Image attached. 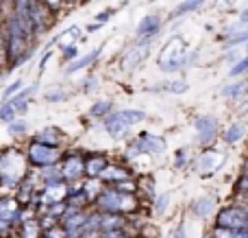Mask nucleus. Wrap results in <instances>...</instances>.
<instances>
[{
  "label": "nucleus",
  "mask_w": 248,
  "mask_h": 238,
  "mask_svg": "<svg viewBox=\"0 0 248 238\" xmlns=\"http://www.w3.org/2000/svg\"><path fill=\"white\" fill-rule=\"evenodd\" d=\"M159 64L166 72H174L181 70L185 64V42L181 37H174L163 46L161 55H159Z\"/></svg>",
  "instance_id": "f257e3e1"
},
{
  "label": "nucleus",
  "mask_w": 248,
  "mask_h": 238,
  "mask_svg": "<svg viewBox=\"0 0 248 238\" xmlns=\"http://www.w3.org/2000/svg\"><path fill=\"white\" fill-rule=\"evenodd\" d=\"M0 173H2L4 182H17L24 175V160L20 153L7 151L0 160Z\"/></svg>",
  "instance_id": "f03ea898"
},
{
  "label": "nucleus",
  "mask_w": 248,
  "mask_h": 238,
  "mask_svg": "<svg viewBox=\"0 0 248 238\" xmlns=\"http://www.w3.org/2000/svg\"><path fill=\"white\" fill-rule=\"evenodd\" d=\"M218 227H227V230H246L248 219H246L244 210H240V208L222 210L218 217Z\"/></svg>",
  "instance_id": "7ed1b4c3"
},
{
  "label": "nucleus",
  "mask_w": 248,
  "mask_h": 238,
  "mask_svg": "<svg viewBox=\"0 0 248 238\" xmlns=\"http://www.w3.org/2000/svg\"><path fill=\"white\" fill-rule=\"evenodd\" d=\"M100 205H103L105 210H133V205H135V201L128 197V192H107V195L100 197Z\"/></svg>",
  "instance_id": "20e7f679"
},
{
  "label": "nucleus",
  "mask_w": 248,
  "mask_h": 238,
  "mask_svg": "<svg viewBox=\"0 0 248 238\" xmlns=\"http://www.w3.org/2000/svg\"><path fill=\"white\" fill-rule=\"evenodd\" d=\"M31 160L37 162V164H52L57 160V151L52 147H48V144L37 142L31 147Z\"/></svg>",
  "instance_id": "39448f33"
},
{
  "label": "nucleus",
  "mask_w": 248,
  "mask_h": 238,
  "mask_svg": "<svg viewBox=\"0 0 248 238\" xmlns=\"http://www.w3.org/2000/svg\"><path fill=\"white\" fill-rule=\"evenodd\" d=\"M196 131L201 136V142H211L216 138V134H218V125H216V120L211 116H202L196 120Z\"/></svg>",
  "instance_id": "423d86ee"
},
{
  "label": "nucleus",
  "mask_w": 248,
  "mask_h": 238,
  "mask_svg": "<svg viewBox=\"0 0 248 238\" xmlns=\"http://www.w3.org/2000/svg\"><path fill=\"white\" fill-rule=\"evenodd\" d=\"M159 26H161L159 16H146L144 20L137 24V37H150V35H155L159 31Z\"/></svg>",
  "instance_id": "0eeeda50"
},
{
  "label": "nucleus",
  "mask_w": 248,
  "mask_h": 238,
  "mask_svg": "<svg viewBox=\"0 0 248 238\" xmlns=\"http://www.w3.org/2000/svg\"><path fill=\"white\" fill-rule=\"evenodd\" d=\"M222 162H224V157L220 153H205L201 157V162H198V169H201V173H214Z\"/></svg>",
  "instance_id": "6e6552de"
},
{
  "label": "nucleus",
  "mask_w": 248,
  "mask_h": 238,
  "mask_svg": "<svg viewBox=\"0 0 248 238\" xmlns=\"http://www.w3.org/2000/svg\"><path fill=\"white\" fill-rule=\"evenodd\" d=\"M146 55H148V48H146V44H144V46H140V48H133V51L128 52V55L122 59L124 70H131V68H135L137 64H141V61L146 59Z\"/></svg>",
  "instance_id": "1a4fd4ad"
},
{
  "label": "nucleus",
  "mask_w": 248,
  "mask_h": 238,
  "mask_svg": "<svg viewBox=\"0 0 248 238\" xmlns=\"http://www.w3.org/2000/svg\"><path fill=\"white\" fill-rule=\"evenodd\" d=\"M141 147L150 153H161L163 149H166V144H163V140L155 138V136H144V138H141Z\"/></svg>",
  "instance_id": "9d476101"
},
{
  "label": "nucleus",
  "mask_w": 248,
  "mask_h": 238,
  "mask_svg": "<svg viewBox=\"0 0 248 238\" xmlns=\"http://www.w3.org/2000/svg\"><path fill=\"white\" fill-rule=\"evenodd\" d=\"M83 169H85V166H83L81 157H72V160L68 162V166H65V177H68V179H77L78 175L83 173Z\"/></svg>",
  "instance_id": "9b49d317"
},
{
  "label": "nucleus",
  "mask_w": 248,
  "mask_h": 238,
  "mask_svg": "<svg viewBox=\"0 0 248 238\" xmlns=\"http://www.w3.org/2000/svg\"><path fill=\"white\" fill-rule=\"evenodd\" d=\"M85 170H87V175L90 177H96L98 173H103L105 170V157H92V160H87V164H85Z\"/></svg>",
  "instance_id": "f8f14e48"
},
{
  "label": "nucleus",
  "mask_w": 248,
  "mask_h": 238,
  "mask_svg": "<svg viewBox=\"0 0 248 238\" xmlns=\"http://www.w3.org/2000/svg\"><path fill=\"white\" fill-rule=\"evenodd\" d=\"M11 219H17V201L4 199L2 201V221L9 223Z\"/></svg>",
  "instance_id": "ddd939ff"
},
{
  "label": "nucleus",
  "mask_w": 248,
  "mask_h": 238,
  "mask_svg": "<svg viewBox=\"0 0 248 238\" xmlns=\"http://www.w3.org/2000/svg\"><path fill=\"white\" fill-rule=\"evenodd\" d=\"M202 4H205V0H185V2H181L179 7L174 9V13H172V16H183V13L196 11L198 7H202Z\"/></svg>",
  "instance_id": "4468645a"
},
{
  "label": "nucleus",
  "mask_w": 248,
  "mask_h": 238,
  "mask_svg": "<svg viewBox=\"0 0 248 238\" xmlns=\"http://www.w3.org/2000/svg\"><path fill=\"white\" fill-rule=\"evenodd\" d=\"M98 55H100V48H96V51H92L87 57H81L78 61H74V64L68 68V72H77V70H81V68H85V66H90Z\"/></svg>",
  "instance_id": "2eb2a0df"
},
{
  "label": "nucleus",
  "mask_w": 248,
  "mask_h": 238,
  "mask_svg": "<svg viewBox=\"0 0 248 238\" xmlns=\"http://www.w3.org/2000/svg\"><path fill=\"white\" fill-rule=\"evenodd\" d=\"M211 205H214L211 199H198L196 204H194V212H196L198 217H207V214L211 212Z\"/></svg>",
  "instance_id": "dca6fc26"
},
{
  "label": "nucleus",
  "mask_w": 248,
  "mask_h": 238,
  "mask_svg": "<svg viewBox=\"0 0 248 238\" xmlns=\"http://www.w3.org/2000/svg\"><path fill=\"white\" fill-rule=\"evenodd\" d=\"M122 225V221H120V217H118V214H113V217H103L100 219V227H103V230H118V227Z\"/></svg>",
  "instance_id": "f3484780"
},
{
  "label": "nucleus",
  "mask_w": 248,
  "mask_h": 238,
  "mask_svg": "<svg viewBox=\"0 0 248 238\" xmlns=\"http://www.w3.org/2000/svg\"><path fill=\"white\" fill-rule=\"evenodd\" d=\"M118 116H120L126 125H135V122L144 120V112H120Z\"/></svg>",
  "instance_id": "a211bd4d"
},
{
  "label": "nucleus",
  "mask_w": 248,
  "mask_h": 238,
  "mask_svg": "<svg viewBox=\"0 0 248 238\" xmlns=\"http://www.w3.org/2000/svg\"><path fill=\"white\" fill-rule=\"evenodd\" d=\"M242 134H244V127H242V125H233L231 129L227 131L224 140H227V142H237V140L242 138Z\"/></svg>",
  "instance_id": "6ab92c4d"
},
{
  "label": "nucleus",
  "mask_w": 248,
  "mask_h": 238,
  "mask_svg": "<svg viewBox=\"0 0 248 238\" xmlns=\"http://www.w3.org/2000/svg\"><path fill=\"white\" fill-rule=\"evenodd\" d=\"M77 37H78V26H72V29H68L63 35H59V37H57V42H61V44H65V46H68V42H74Z\"/></svg>",
  "instance_id": "aec40b11"
},
{
  "label": "nucleus",
  "mask_w": 248,
  "mask_h": 238,
  "mask_svg": "<svg viewBox=\"0 0 248 238\" xmlns=\"http://www.w3.org/2000/svg\"><path fill=\"white\" fill-rule=\"evenodd\" d=\"M103 179H118V182H122V179H126V175H124V170L120 169H107V170H103Z\"/></svg>",
  "instance_id": "412c9836"
},
{
  "label": "nucleus",
  "mask_w": 248,
  "mask_h": 238,
  "mask_svg": "<svg viewBox=\"0 0 248 238\" xmlns=\"http://www.w3.org/2000/svg\"><path fill=\"white\" fill-rule=\"evenodd\" d=\"M214 238H240V230H227V227H218L214 232Z\"/></svg>",
  "instance_id": "4be33fe9"
},
{
  "label": "nucleus",
  "mask_w": 248,
  "mask_h": 238,
  "mask_svg": "<svg viewBox=\"0 0 248 238\" xmlns=\"http://www.w3.org/2000/svg\"><path fill=\"white\" fill-rule=\"evenodd\" d=\"M22 238H37V223L29 221L22 227Z\"/></svg>",
  "instance_id": "5701e85b"
},
{
  "label": "nucleus",
  "mask_w": 248,
  "mask_h": 238,
  "mask_svg": "<svg viewBox=\"0 0 248 238\" xmlns=\"http://www.w3.org/2000/svg\"><path fill=\"white\" fill-rule=\"evenodd\" d=\"M240 92H246V83H235V85L227 87V90H224V94H227V96H235V94H240Z\"/></svg>",
  "instance_id": "b1692460"
},
{
  "label": "nucleus",
  "mask_w": 248,
  "mask_h": 238,
  "mask_svg": "<svg viewBox=\"0 0 248 238\" xmlns=\"http://www.w3.org/2000/svg\"><path fill=\"white\" fill-rule=\"evenodd\" d=\"M16 114V109H13V105L11 103H4L2 105V112H0V116H2V120H11V116Z\"/></svg>",
  "instance_id": "393cba45"
},
{
  "label": "nucleus",
  "mask_w": 248,
  "mask_h": 238,
  "mask_svg": "<svg viewBox=\"0 0 248 238\" xmlns=\"http://www.w3.org/2000/svg\"><path fill=\"white\" fill-rule=\"evenodd\" d=\"M111 109V103H98V105H94L92 107V114L94 116H98V114H105V112H109Z\"/></svg>",
  "instance_id": "a878e982"
},
{
  "label": "nucleus",
  "mask_w": 248,
  "mask_h": 238,
  "mask_svg": "<svg viewBox=\"0 0 248 238\" xmlns=\"http://www.w3.org/2000/svg\"><path fill=\"white\" fill-rule=\"evenodd\" d=\"M246 70H248V57H246V59H242L240 64L231 70V74H242V72H246Z\"/></svg>",
  "instance_id": "bb28decb"
},
{
  "label": "nucleus",
  "mask_w": 248,
  "mask_h": 238,
  "mask_svg": "<svg viewBox=\"0 0 248 238\" xmlns=\"http://www.w3.org/2000/svg\"><path fill=\"white\" fill-rule=\"evenodd\" d=\"M170 90L172 92H187V83H183V81H176V83H170Z\"/></svg>",
  "instance_id": "cd10ccee"
},
{
  "label": "nucleus",
  "mask_w": 248,
  "mask_h": 238,
  "mask_svg": "<svg viewBox=\"0 0 248 238\" xmlns=\"http://www.w3.org/2000/svg\"><path fill=\"white\" fill-rule=\"evenodd\" d=\"M20 87H22V83H20V81L11 83V85H9L7 90H4V99H9V96H11V94H13V92H16V90H20Z\"/></svg>",
  "instance_id": "c85d7f7f"
},
{
  "label": "nucleus",
  "mask_w": 248,
  "mask_h": 238,
  "mask_svg": "<svg viewBox=\"0 0 248 238\" xmlns=\"http://www.w3.org/2000/svg\"><path fill=\"white\" fill-rule=\"evenodd\" d=\"M235 4V0H216V7L218 9H231Z\"/></svg>",
  "instance_id": "c756f323"
},
{
  "label": "nucleus",
  "mask_w": 248,
  "mask_h": 238,
  "mask_svg": "<svg viewBox=\"0 0 248 238\" xmlns=\"http://www.w3.org/2000/svg\"><path fill=\"white\" fill-rule=\"evenodd\" d=\"M111 9H107V11H103V13H98V16H96V22H107L109 17H111Z\"/></svg>",
  "instance_id": "7c9ffc66"
},
{
  "label": "nucleus",
  "mask_w": 248,
  "mask_h": 238,
  "mask_svg": "<svg viewBox=\"0 0 248 238\" xmlns=\"http://www.w3.org/2000/svg\"><path fill=\"white\" fill-rule=\"evenodd\" d=\"M63 57H65V59H70V57H77V48H74V46H65Z\"/></svg>",
  "instance_id": "2f4dec72"
},
{
  "label": "nucleus",
  "mask_w": 248,
  "mask_h": 238,
  "mask_svg": "<svg viewBox=\"0 0 248 238\" xmlns=\"http://www.w3.org/2000/svg\"><path fill=\"white\" fill-rule=\"evenodd\" d=\"M61 2H63V0H46L48 9H59V7H61Z\"/></svg>",
  "instance_id": "473e14b6"
},
{
  "label": "nucleus",
  "mask_w": 248,
  "mask_h": 238,
  "mask_svg": "<svg viewBox=\"0 0 248 238\" xmlns=\"http://www.w3.org/2000/svg\"><path fill=\"white\" fill-rule=\"evenodd\" d=\"M166 201H168V195H163L161 199H159V204H157V212H163V205H166Z\"/></svg>",
  "instance_id": "72a5a7b5"
},
{
  "label": "nucleus",
  "mask_w": 248,
  "mask_h": 238,
  "mask_svg": "<svg viewBox=\"0 0 248 238\" xmlns=\"http://www.w3.org/2000/svg\"><path fill=\"white\" fill-rule=\"evenodd\" d=\"M63 236H65V232H61V230H55L48 234V238H63Z\"/></svg>",
  "instance_id": "f704fd0d"
},
{
  "label": "nucleus",
  "mask_w": 248,
  "mask_h": 238,
  "mask_svg": "<svg viewBox=\"0 0 248 238\" xmlns=\"http://www.w3.org/2000/svg\"><path fill=\"white\" fill-rule=\"evenodd\" d=\"M240 24H248V9H244L240 16Z\"/></svg>",
  "instance_id": "c9c22d12"
},
{
  "label": "nucleus",
  "mask_w": 248,
  "mask_h": 238,
  "mask_svg": "<svg viewBox=\"0 0 248 238\" xmlns=\"http://www.w3.org/2000/svg\"><path fill=\"white\" fill-rule=\"evenodd\" d=\"M172 238H185V230L183 227H176V232H174V236Z\"/></svg>",
  "instance_id": "e433bc0d"
},
{
  "label": "nucleus",
  "mask_w": 248,
  "mask_h": 238,
  "mask_svg": "<svg viewBox=\"0 0 248 238\" xmlns=\"http://www.w3.org/2000/svg\"><path fill=\"white\" fill-rule=\"evenodd\" d=\"M65 2H74V0H65Z\"/></svg>",
  "instance_id": "4c0bfd02"
}]
</instances>
